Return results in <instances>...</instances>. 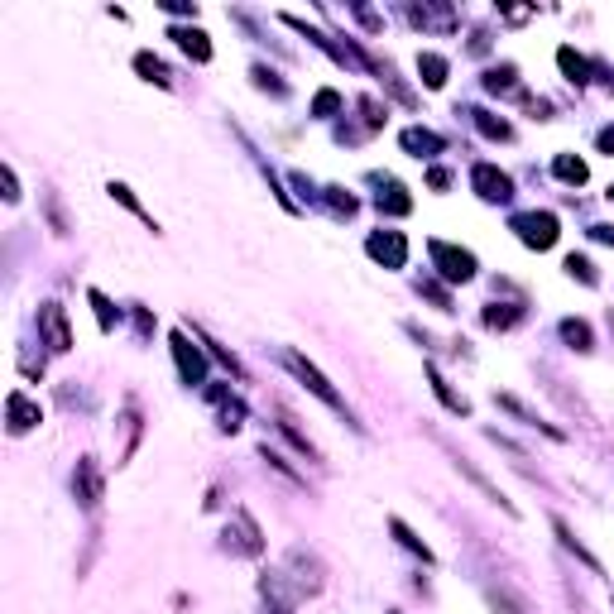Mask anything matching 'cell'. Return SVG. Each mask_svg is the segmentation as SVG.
I'll use <instances>...</instances> for the list:
<instances>
[{
	"mask_svg": "<svg viewBox=\"0 0 614 614\" xmlns=\"http://www.w3.org/2000/svg\"><path fill=\"white\" fill-rule=\"evenodd\" d=\"M283 365H288V370H293V374H298V384H307V389H312V394H317V398H322V404H327V408H332V413H346V398H341V394H336V389H332V380H327V374H322V370H317V365H312V360H303V356H298V350H283Z\"/></svg>",
	"mask_w": 614,
	"mask_h": 614,
	"instance_id": "cell-1",
	"label": "cell"
},
{
	"mask_svg": "<svg viewBox=\"0 0 614 614\" xmlns=\"http://www.w3.org/2000/svg\"><path fill=\"white\" fill-rule=\"evenodd\" d=\"M509 226L518 231V240H523L528 250H547V245H557V216H552V211H518Z\"/></svg>",
	"mask_w": 614,
	"mask_h": 614,
	"instance_id": "cell-2",
	"label": "cell"
},
{
	"mask_svg": "<svg viewBox=\"0 0 614 614\" xmlns=\"http://www.w3.org/2000/svg\"><path fill=\"white\" fill-rule=\"evenodd\" d=\"M428 250H432L437 274H442L446 283H470L476 279V255L470 250H456V245H446V240H432Z\"/></svg>",
	"mask_w": 614,
	"mask_h": 614,
	"instance_id": "cell-3",
	"label": "cell"
},
{
	"mask_svg": "<svg viewBox=\"0 0 614 614\" xmlns=\"http://www.w3.org/2000/svg\"><path fill=\"white\" fill-rule=\"evenodd\" d=\"M365 250H370V259H380L384 269H404L408 240H404V231H374L370 240H365Z\"/></svg>",
	"mask_w": 614,
	"mask_h": 614,
	"instance_id": "cell-4",
	"label": "cell"
},
{
	"mask_svg": "<svg viewBox=\"0 0 614 614\" xmlns=\"http://www.w3.org/2000/svg\"><path fill=\"white\" fill-rule=\"evenodd\" d=\"M470 183H476V193L485 197V202H509L514 197V178L504 169H494V163H476Z\"/></svg>",
	"mask_w": 614,
	"mask_h": 614,
	"instance_id": "cell-5",
	"label": "cell"
},
{
	"mask_svg": "<svg viewBox=\"0 0 614 614\" xmlns=\"http://www.w3.org/2000/svg\"><path fill=\"white\" fill-rule=\"evenodd\" d=\"M39 332H43V341H49V350H73V332H67V312L58 303H43L39 307Z\"/></svg>",
	"mask_w": 614,
	"mask_h": 614,
	"instance_id": "cell-6",
	"label": "cell"
},
{
	"mask_svg": "<svg viewBox=\"0 0 614 614\" xmlns=\"http://www.w3.org/2000/svg\"><path fill=\"white\" fill-rule=\"evenodd\" d=\"M173 360H178L183 384H202V380H207V360H202V350H197L183 332H173Z\"/></svg>",
	"mask_w": 614,
	"mask_h": 614,
	"instance_id": "cell-7",
	"label": "cell"
},
{
	"mask_svg": "<svg viewBox=\"0 0 614 614\" xmlns=\"http://www.w3.org/2000/svg\"><path fill=\"white\" fill-rule=\"evenodd\" d=\"M404 149L413 159H437V154L446 149V139L432 135V130H422V125H413V130H404Z\"/></svg>",
	"mask_w": 614,
	"mask_h": 614,
	"instance_id": "cell-8",
	"label": "cell"
},
{
	"mask_svg": "<svg viewBox=\"0 0 614 614\" xmlns=\"http://www.w3.org/2000/svg\"><path fill=\"white\" fill-rule=\"evenodd\" d=\"M5 413H10V432H29L34 422H39V404H29V398L20 394V389L5 398Z\"/></svg>",
	"mask_w": 614,
	"mask_h": 614,
	"instance_id": "cell-9",
	"label": "cell"
},
{
	"mask_svg": "<svg viewBox=\"0 0 614 614\" xmlns=\"http://www.w3.org/2000/svg\"><path fill=\"white\" fill-rule=\"evenodd\" d=\"M73 490H77V500L87 504V509H91V504L101 500V470L91 466V460H77V476H73Z\"/></svg>",
	"mask_w": 614,
	"mask_h": 614,
	"instance_id": "cell-10",
	"label": "cell"
},
{
	"mask_svg": "<svg viewBox=\"0 0 614 614\" xmlns=\"http://www.w3.org/2000/svg\"><path fill=\"white\" fill-rule=\"evenodd\" d=\"M380 211H389V216H408V211H413V197H408L394 178H380Z\"/></svg>",
	"mask_w": 614,
	"mask_h": 614,
	"instance_id": "cell-11",
	"label": "cell"
},
{
	"mask_svg": "<svg viewBox=\"0 0 614 614\" xmlns=\"http://www.w3.org/2000/svg\"><path fill=\"white\" fill-rule=\"evenodd\" d=\"M552 173H557L562 183H571V187H581V183L590 178L586 159H576V154H557V163H552Z\"/></svg>",
	"mask_w": 614,
	"mask_h": 614,
	"instance_id": "cell-12",
	"label": "cell"
},
{
	"mask_svg": "<svg viewBox=\"0 0 614 614\" xmlns=\"http://www.w3.org/2000/svg\"><path fill=\"white\" fill-rule=\"evenodd\" d=\"M173 39H178V49L187 58H197V63H207V58H211V43H207L202 29H173Z\"/></svg>",
	"mask_w": 614,
	"mask_h": 614,
	"instance_id": "cell-13",
	"label": "cell"
},
{
	"mask_svg": "<svg viewBox=\"0 0 614 614\" xmlns=\"http://www.w3.org/2000/svg\"><path fill=\"white\" fill-rule=\"evenodd\" d=\"M389 528H394V538H398V542H404V547H408V552H418V557H422V562H432V547H428V542H422L418 533H413V528L404 523V518H389Z\"/></svg>",
	"mask_w": 614,
	"mask_h": 614,
	"instance_id": "cell-14",
	"label": "cell"
},
{
	"mask_svg": "<svg viewBox=\"0 0 614 614\" xmlns=\"http://www.w3.org/2000/svg\"><path fill=\"white\" fill-rule=\"evenodd\" d=\"M418 73H422V82L437 91V87H446V58H437V53H422L418 58Z\"/></svg>",
	"mask_w": 614,
	"mask_h": 614,
	"instance_id": "cell-15",
	"label": "cell"
},
{
	"mask_svg": "<svg viewBox=\"0 0 614 614\" xmlns=\"http://www.w3.org/2000/svg\"><path fill=\"white\" fill-rule=\"evenodd\" d=\"M514 77H518V73H514L509 63H504V67H490V73H485V87L494 91V97H500V91H504V97H514V91H518Z\"/></svg>",
	"mask_w": 614,
	"mask_h": 614,
	"instance_id": "cell-16",
	"label": "cell"
},
{
	"mask_svg": "<svg viewBox=\"0 0 614 614\" xmlns=\"http://www.w3.org/2000/svg\"><path fill=\"white\" fill-rule=\"evenodd\" d=\"M428 380H432V394H437V398H442V404H446V408H452V413H470V404H466V398H456V394H452V384H446V380H442V374H437V370H432V365H428Z\"/></svg>",
	"mask_w": 614,
	"mask_h": 614,
	"instance_id": "cell-17",
	"label": "cell"
},
{
	"mask_svg": "<svg viewBox=\"0 0 614 614\" xmlns=\"http://www.w3.org/2000/svg\"><path fill=\"white\" fill-rule=\"evenodd\" d=\"M557 63H562V73L571 77V82H586L590 77V63L576 49H557Z\"/></svg>",
	"mask_w": 614,
	"mask_h": 614,
	"instance_id": "cell-18",
	"label": "cell"
},
{
	"mask_svg": "<svg viewBox=\"0 0 614 614\" xmlns=\"http://www.w3.org/2000/svg\"><path fill=\"white\" fill-rule=\"evenodd\" d=\"M518 317H523V307H504V303L485 307V322H490V327H500V332H504V327H514Z\"/></svg>",
	"mask_w": 614,
	"mask_h": 614,
	"instance_id": "cell-19",
	"label": "cell"
},
{
	"mask_svg": "<svg viewBox=\"0 0 614 614\" xmlns=\"http://www.w3.org/2000/svg\"><path fill=\"white\" fill-rule=\"evenodd\" d=\"M135 67H139V73H145L149 82H159V87H169V67H163L154 53H139V58H135Z\"/></svg>",
	"mask_w": 614,
	"mask_h": 614,
	"instance_id": "cell-20",
	"label": "cell"
},
{
	"mask_svg": "<svg viewBox=\"0 0 614 614\" xmlns=\"http://www.w3.org/2000/svg\"><path fill=\"white\" fill-rule=\"evenodd\" d=\"M566 274H571V279H581V283H600L595 264H590L586 255H566Z\"/></svg>",
	"mask_w": 614,
	"mask_h": 614,
	"instance_id": "cell-21",
	"label": "cell"
},
{
	"mask_svg": "<svg viewBox=\"0 0 614 614\" xmlns=\"http://www.w3.org/2000/svg\"><path fill=\"white\" fill-rule=\"evenodd\" d=\"M557 538H562V547H566V552H576V557H581V562L590 566V571H600V562H595V557H590V552L581 547V542H576V538H571V528H566V523H562V518H557Z\"/></svg>",
	"mask_w": 614,
	"mask_h": 614,
	"instance_id": "cell-22",
	"label": "cell"
},
{
	"mask_svg": "<svg viewBox=\"0 0 614 614\" xmlns=\"http://www.w3.org/2000/svg\"><path fill=\"white\" fill-rule=\"evenodd\" d=\"M562 336L571 341L576 350H590V327H586V322H576V317H566V322H562Z\"/></svg>",
	"mask_w": 614,
	"mask_h": 614,
	"instance_id": "cell-23",
	"label": "cell"
},
{
	"mask_svg": "<svg viewBox=\"0 0 614 614\" xmlns=\"http://www.w3.org/2000/svg\"><path fill=\"white\" fill-rule=\"evenodd\" d=\"M470 115H476V125L485 130L490 139H509V135H514V130H509V121H494L490 111H470Z\"/></svg>",
	"mask_w": 614,
	"mask_h": 614,
	"instance_id": "cell-24",
	"label": "cell"
},
{
	"mask_svg": "<svg viewBox=\"0 0 614 614\" xmlns=\"http://www.w3.org/2000/svg\"><path fill=\"white\" fill-rule=\"evenodd\" d=\"M87 298H91V307H97V322H101V332H111V327H115V312H111V303H106V293H97V288H91Z\"/></svg>",
	"mask_w": 614,
	"mask_h": 614,
	"instance_id": "cell-25",
	"label": "cell"
},
{
	"mask_svg": "<svg viewBox=\"0 0 614 614\" xmlns=\"http://www.w3.org/2000/svg\"><path fill=\"white\" fill-rule=\"evenodd\" d=\"M336 111H341V97H336V91H317L312 115H322V121H327V115H336Z\"/></svg>",
	"mask_w": 614,
	"mask_h": 614,
	"instance_id": "cell-26",
	"label": "cell"
},
{
	"mask_svg": "<svg viewBox=\"0 0 614 614\" xmlns=\"http://www.w3.org/2000/svg\"><path fill=\"white\" fill-rule=\"evenodd\" d=\"M111 197H115V202H121V207H130V211H135V216H145V211H139V202H135V193H130L125 183H111ZM145 221H149V216H145ZM149 226H154V221H149ZM154 231H159V226H154Z\"/></svg>",
	"mask_w": 614,
	"mask_h": 614,
	"instance_id": "cell-27",
	"label": "cell"
},
{
	"mask_svg": "<svg viewBox=\"0 0 614 614\" xmlns=\"http://www.w3.org/2000/svg\"><path fill=\"white\" fill-rule=\"evenodd\" d=\"M240 418H245V408H240V404H235V398H231V404L221 408V428H226V432H235V428H240Z\"/></svg>",
	"mask_w": 614,
	"mask_h": 614,
	"instance_id": "cell-28",
	"label": "cell"
},
{
	"mask_svg": "<svg viewBox=\"0 0 614 614\" xmlns=\"http://www.w3.org/2000/svg\"><path fill=\"white\" fill-rule=\"evenodd\" d=\"M0 178H5V202H20V183H15V173H0Z\"/></svg>",
	"mask_w": 614,
	"mask_h": 614,
	"instance_id": "cell-29",
	"label": "cell"
},
{
	"mask_svg": "<svg viewBox=\"0 0 614 614\" xmlns=\"http://www.w3.org/2000/svg\"><path fill=\"white\" fill-rule=\"evenodd\" d=\"M428 183L437 187V193H442V187H446V183H452V173H446V169H432V173H428Z\"/></svg>",
	"mask_w": 614,
	"mask_h": 614,
	"instance_id": "cell-30",
	"label": "cell"
},
{
	"mask_svg": "<svg viewBox=\"0 0 614 614\" xmlns=\"http://www.w3.org/2000/svg\"><path fill=\"white\" fill-rule=\"evenodd\" d=\"M590 235H595V240H605V245H614V226H595Z\"/></svg>",
	"mask_w": 614,
	"mask_h": 614,
	"instance_id": "cell-31",
	"label": "cell"
},
{
	"mask_svg": "<svg viewBox=\"0 0 614 614\" xmlns=\"http://www.w3.org/2000/svg\"><path fill=\"white\" fill-rule=\"evenodd\" d=\"M610 197H614V187H610Z\"/></svg>",
	"mask_w": 614,
	"mask_h": 614,
	"instance_id": "cell-32",
	"label": "cell"
}]
</instances>
